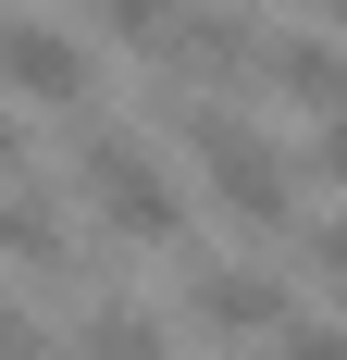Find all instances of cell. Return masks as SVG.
Instances as JSON below:
<instances>
[{
  "label": "cell",
  "mask_w": 347,
  "mask_h": 360,
  "mask_svg": "<svg viewBox=\"0 0 347 360\" xmlns=\"http://www.w3.org/2000/svg\"><path fill=\"white\" fill-rule=\"evenodd\" d=\"M63 174H74V199L100 212V236L112 249H186V186H174V162L124 124V112H63Z\"/></svg>",
  "instance_id": "1"
},
{
  "label": "cell",
  "mask_w": 347,
  "mask_h": 360,
  "mask_svg": "<svg viewBox=\"0 0 347 360\" xmlns=\"http://www.w3.org/2000/svg\"><path fill=\"white\" fill-rule=\"evenodd\" d=\"M174 137H186V162H199V186H211V212L236 224L248 249H273L285 224L310 212V199H298V162H285V149L261 137V124H248L236 100L186 87V100H174Z\"/></svg>",
  "instance_id": "2"
},
{
  "label": "cell",
  "mask_w": 347,
  "mask_h": 360,
  "mask_svg": "<svg viewBox=\"0 0 347 360\" xmlns=\"http://www.w3.org/2000/svg\"><path fill=\"white\" fill-rule=\"evenodd\" d=\"M0 100H13V112H87V100H100L87 37L37 25V13H0Z\"/></svg>",
  "instance_id": "3"
},
{
  "label": "cell",
  "mask_w": 347,
  "mask_h": 360,
  "mask_svg": "<svg viewBox=\"0 0 347 360\" xmlns=\"http://www.w3.org/2000/svg\"><path fill=\"white\" fill-rule=\"evenodd\" d=\"M285 298H298V286H285L261 249H248V261H186V323H199L211 348H261Z\"/></svg>",
  "instance_id": "4"
},
{
  "label": "cell",
  "mask_w": 347,
  "mask_h": 360,
  "mask_svg": "<svg viewBox=\"0 0 347 360\" xmlns=\"http://www.w3.org/2000/svg\"><path fill=\"white\" fill-rule=\"evenodd\" d=\"M0 261H25V274H50V286H87V274H100V261L74 249V224L50 212V186H37V174L0 186Z\"/></svg>",
  "instance_id": "5"
},
{
  "label": "cell",
  "mask_w": 347,
  "mask_h": 360,
  "mask_svg": "<svg viewBox=\"0 0 347 360\" xmlns=\"http://www.w3.org/2000/svg\"><path fill=\"white\" fill-rule=\"evenodd\" d=\"M248 87H273L285 112H335V50L310 37V13H298V25H261V37H248Z\"/></svg>",
  "instance_id": "6"
},
{
  "label": "cell",
  "mask_w": 347,
  "mask_h": 360,
  "mask_svg": "<svg viewBox=\"0 0 347 360\" xmlns=\"http://www.w3.org/2000/svg\"><path fill=\"white\" fill-rule=\"evenodd\" d=\"M63 360H174V323H149V311H137V298H87V311H74V348Z\"/></svg>",
  "instance_id": "7"
},
{
  "label": "cell",
  "mask_w": 347,
  "mask_h": 360,
  "mask_svg": "<svg viewBox=\"0 0 347 360\" xmlns=\"http://www.w3.org/2000/svg\"><path fill=\"white\" fill-rule=\"evenodd\" d=\"M261 348H273V360H347V335H335V311H322V298H285Z\"/></svg>",
  "instance_id": "8"
},
{
  "label": "cell",
  "mask_w": 347,
  "mask_h": 360,
  "mask_svg": "<svg viewBox=\"0 0 347 360\" xmlns=\"http://www.w3.org/2000/svg\"><path fill=\"white\" fill-rule=\"evenodd\" d=\"M100 13V37H124V50H162V25H174V0H87Z\"/></svg>",
  "instance_id": "9"
},
{
  "label": "cell",
  "mask_w": 347,
  "mask_h": 360,
  "mask_svg": "<svg viewBox=\"0 0 347 360\" xmlns=\"http://www.w3.org/2000/svg\"><path fill=\"white\" fill-rule=\"evenodd\" d=\"M13 174H37V124H25V112H0V186H13Z\"/></svg>",
  "instance_id": "10"
},
{
  "label": "cell",
  "mask_w": 347,
  "mask_h": 360,
  "mask_svg": "<svg viewBox=\"0 0 347 360\" xmlns=\"http://www.w3.org/2000/svg\"><path fill=\"white\" fill-rule=\"evenodd\" d=\"M0 360H63V348H50V323H25V311H0Z\"/></svg>",
  "instance_id": "11"
},
{
  "label": "cell",
  "mask_w": 347,
  "mask_h": 360,
  "mask_svg": "<svg viewBox=\"0 0 347 360\" xmlns=\"http://www.w3.org/2000/svg\"><path fill=\"white\" fill-rule=\"evenodd\" d=\"M285 13H322V0H285Z\"/></svg>",
  "instance_id": "12"
},
{
  "label": "cell",
  "mask_w": 347,
  "mask_h": 360,
  "mask_svg": "<svg viewBox=\"0 0 347 360\" xmlns=\"http://www.w3.org/2000/svg\"><path fill=\"white\" fill-rule=\"evenodd\" d=\"M0 311H13V298H0Z\"/></svg>",
  "instance_id": "13"
},
{
  "label": "cell",
  "mask_w": 347,
  "mask_h": 360,
  "mask_svg": "<svg viewBox=\"0 0 347 360\" xmlns=\"http://www.w3.org/2000/svg\"><path fill=\"white\" fill-rule=\"evenodd\" d=\"M248 360H261V348H248Z\"/></svg>",
  "instance_id": "14"
}]
</instances>
